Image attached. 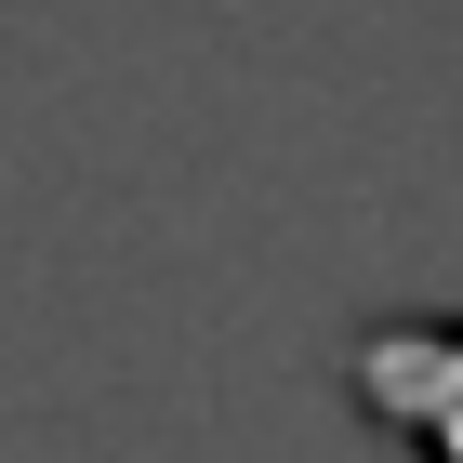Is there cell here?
<instances>
[{"label": "cell", "instance_id": "cell-1", "mask_svg": "<svg viewBox=\"0 0 463 463\" xmlns=\"http://www.w3.org/2000/svg\"><path fill=\"white\" fill-rule=\"evenodd\" d=\"M345 397L411 463H463V305H384L345 331Z\"/></svg>", "mask_w": 463, "mask_h": 463}]
</instances>
